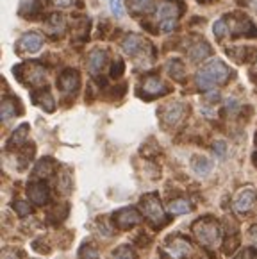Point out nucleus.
<instances>
[{"mask_svg":"<svg viewBox=\"0 0 257 259\" xmlns=\"http://www.w3.org/2000/svg\"><path fill=\"white\" fill-rule=\"evenodd\" d=\"M231 75L227 65L222 59H211L207 65H204L197 72V86L200 90H211L215 88L216 84H225Z\"/></svg>","mask_w":257,"mask_h":259,"instance_id":"1","label":"nucleus"},{"mask_svg":"<svg viewBox=\"0 0 257 259\" xmlns=\"http://www.w3.org/2000/svg\"><path fill=\"white\" fill-rule=\"evenodd\" d=\"M193 234L198 238V241L207 247H215L222 240V229H220L218 222L212 218H200L193 224L191 227Z\"/></svg>","mask_w":257,"mask_h":259,"instance_id":"2","label":"nucleus"},{"mask_svg":"<svg viewBox=\"0 0 257 259\" xmlns=\"http://www.w3.org/2000/svg\"><path fill=\"white\" fill-rule=\"evenodd\" d=\"M141 209H143L145 217L155 225V227H161V225L166 224V217H164L163 206H161V200H159L157 193H147L140 202Z\"/></svg>","mask_w":257,"mask_h":259,"instance_id":"3","label":"nucleus"},{"mask_svg":"<svg viewBox=\"0 0 257 259\" xmlns=\"http://www.w3.org/2000/svg\"><path fill=\"white\" fill-rule=\"evenodd\" d=\"M182 11H179V8L175 6V2L168 0L157 8V22L161 25V31L163 32H172L177 25V18Z\"/></svg>","mask_w":257,"mask_h":259,"instance_id":"4","label":"nucleus"},{"mask_svg":"<svg viewBox=\"0 0 257 259\" xmlns=\"http://www.w3.org/2000/svg\"><path fill=\"white\" fill-rule=\"evenodd\" d=\"M15 75H18L22 82L30 84V86H39L45 80V70L39 65L15 66Z\"/></svg>","mask_w":257,"mask_h":259,"instance_id":"5","label":"nucleus"},{"mask_svg":"<svg viewBox=\"0 0 257 259\" xmlns=\"http://www.w3.org/2000/svg\"><path fill=\"white\" fill-rule=\"evenodd\" d=\"M114 218V225L120 229H131L134 225H138L141 222V214L138 209L134 207H123V209H118L116 213L113 214Z\"/></svg>","mask_w":257,"mask_h":259,"instance_id":"6","label":"nucleus"},{"mask_svg":"<svg viewBox=\"0 0 257 259\" xmlns=\"http://www.w3.org/2000/svg\"><path fill=\"white\" fill-rule=\"evenodd\" d=\"M41 47H43L41 36L36 34V32H27V34H23L22 38H20L16 49H18L20 56H30V54L39 52Z\"/></svg>","mask_w":257,"mask_h":259,"instance_id":"7","label":"nucleus"},{"mask_svg":"<svg viewBox=\"0 0 257 259\" xmlns=\"http://www.w3.org/2000/svg\"><path fill=\"white\" fill-rule=\"evenodd\" d=\"M166 252L174 259H184L191 252V243L182 236H174L166 241Z\"/></svg>","mask_w":257,"mask_h":259,"instance_id":"8","label":"nucleus"},{"mask_svg":"<svg viewBox=\"0 0 257 259\" xmlns=\"http://www.w3.org/2000/svg\"><path fill=\"white\" fill-rule=\"evenodd\" d=\"M79 72H75L72 68L64 70L59 75V79H57V86H59V90L63 93H75L77 88H79Z\"/></svg>","mask_w":257,"mask_h":259,"instance_id":"9","label":"nucleus"},{"mask_svg":"<svg viewBox=\"0 0 257 259\" xmlns=\"http://www.w3.org/2000/svg\"><path fill=\"white\" fill-rule=\"evenodd\" d=\"M27 195H29L30 202L36 204V206H45L47 200H49V186L41 181H36V183H30L27 186Z\"/></svg>","mask_w":257,"mask_h":259,"instance_id":"10","label":"nucleus"},{"mask_svg":"<svg viewBox=\"0 0 257 259\" xmlns=\"http://www.w3.org/2000/svg\"><path fill=\"white\" fill-rule=\"evenodd\" d=\"M255 200H257L255 191H253L252 188H245V190H241L238 195H236L234 209L238 211V213H246V211H250L253 207Z\"/></svg>","mask_w":257,"mask_h":259,"instance_id":"11","label":"nucleus"},{"mask_svg":"<svg viewBox=\"0 0 257 259\" xmlns=\"http://www.w3.org/2000/svg\"><path fill=\"white\" fill-rule=\"evenodd\" d=\"M184 113H186V107H184V104H181V102H172V104H168L166 107L163 109V122L166 123V125H170V127H174V125H177L179 122L182 120V116H184Z\"/></svg>","mask_w":257,"mask_h":259,"instance_id":"12","label":"nucleus"},{"mask_svg":"<svg viewBox=\"0 0 257 259\" xmlns=\"http://www.w3.org/2000/svg\"><path fill=\"white\" fill-rule=\"evenodd\" d=\"M143 92L148 95V99L152 97H157V95H164L168 92V88L164 86V82L159 77L152 75V77H147L143 80Z\"/></svg>","mask_w":257,"mask_h":259,"instance_id":"13","label":"nucleus"},{"mask_svg":"<svg viewBox=\"0 0 257 259\" xmlns=\"http://www.w3.org/2000/svg\"><path fill=\"white\" fill-rule=\"evenodd\" d=\"M104 65H106V54L102 50H93L88 57V70L91 72V75H99Z\"/></svg>","mask_w":257,"mask_h":259,"instance_id":"14","label":"nucleus"},{"mask_svg":"<svg viewBox=\"0 0 257 259\" xmlns=\"http://www.w3.org/2000/svg\"><path fill=\"white\" fill-rule=\"evenodd\" d=\"M143 38L138 34H128L127 38L123 39V43H121V47H123V52L127 54V56H138V54L141 52V49H143Z\"/></svg>","mask_w":257,"mask_h":259,"instance_id":"15","label":"nucleus"},{"mask_svg":"<svg viewBox=\"0 0 257 259\" xmlns=\"http://www.w3.org/2000/svg\"><path fill=\"white\" fill-rule=\"evenodd\" d=\"M191 168H193V171H195L197 176L204 177L212 170V163H211V159H209V157H205V156H195L191 159Z\"/></svg>","mask_w":257,"mask_h":259,"instance_id":"16","label":"nucleus"},{"mask_svg":"<svg viewBox=\"0 0 257 259\" xmlns=\"http://www.w3.org/2000/svg\"><path fill=\"white\" fill-rule=\"evenodd\" d=\"M54 168H56L54 159H50V157H43V159L36 164L34 177H38V179H47V177H50L54 174Z\"/></svg>","mask_w":257,"mask_h":259,"instance_id":"17","label":"nucleus"},{"mask_svg":"<svg viewBox=\"0 0 257 259\" xmlns=\"http://www.w3.org/2000/svg\"><path fill=\"white\" fill-rule=\"evenodd\" d=\"M32 100H34L36 106L43 107V109L49 111V113H52L54 107H56V102H54V99L49 93V90H43V92L34 93V95H32Z\"/></svg>","mask_w":257,"mask_h":259,"instance_id":"18","label":"nucleus"},{"mask_svg":"<svg viewBox=\"0 0 257 259\" xmlns=\"http://www.w3.org/2000/svg\"><path fill=\"white\" fill-rule=\"evenodd\" d=\"M209 54H211V47L205 41L195 43V45L189 49V57H191L193 61H202V59L209 57Z\"/></svg>","mask_w":257,"mask_h":259,"instance_id":"19","label":"nucleus"},{"mask_svg":"<svg viewBox=\"0 0 257 259\" xmlns=\"http://www.w3.org/2000/svg\"><path fill=\"white\" fill-rule=\"evenodd\" d=\"M27 134H29V125L27 123H22L18 129L13 133L11 140L8 141V149H13V147H20L23 141L27 140Z\"/></svg>","mask_w":257,"mask_h":259,"instance_id":"20","label":"nucleus"},{"mask_svg":"<svg viewBox=\"0 0 257 259\" xmlns=\"http://www.w3.org/2000/svg\"><path fill=\"white\" fill-rule=\"evenodd\" d=\"M168 211H170L172 214H186L191 211V204H189V200H186V198H175V200H172V202L168 204Z\"/></svg>","mask_w":257,"mask_h":259,"instance_id":"21","label":"nucleus"},{"mask_svg":"<svg viewBox=\"0 0 257 259\" xmlns=\"http://www.w3.org/2000/svg\"><path fill=\"white\" fill-rule=\"evenodd\" d=\"M16 106H18V102L15 99H4V102H2V120L4 122H9L13 116H16V113H20Z\"/></svg>","mask_w":257,"mask_h":259,"instance_id":"22","label":"nucleus"},{"mask_svg":"<svg viewBox=\"0 0 257 259\" xmlns=\"http://www.w3.org/2000/svg\"><path fill=\"white\" fill-rule=\"evenodd\" d=\"M39 6H41L39 0H20V15L32 16L39 11Z\"/></svg>","mask_w":257,"mask_h":259,"instance_id":"23","label":"nucleus"},{"mask_svg":"<svg viewBox=\"0 0 257 259\" xmlns=\"http://www.w3.org/2000/svg\"><path fill=\"white\" fill-rule=\"evenodd\" d=\"M155 0H128V8L134 13H148L154 9Z\"/></svg>","mask_w":257,"mask_h":259,"instance_id":"24","label":"nucleus"},{"mask_svg":"<svg viewBox=\"0 0 257 259\" xmlns=\"http://www.w3.org/2000/svg\"><path fill=\"white\" fill-rule=\"evenodd\" d=\"M168 73H170L175 80H182V79H184V75H186L184 65H182L179 59H174V61L168 63Z\"/></svg>","mask_w":257,"mask_h":259,"instance_id":"25","label":"nucleus"},{"mask_svg":"<svg viewBox=\"0 0 257 259\" xmlns=\"http://www.w3.org/2000/svg\"><path fill=\"white\" fill-rule=\"evenodd\" d=\"M47 31L54 32V34H61L64 31V22L63 18H59V15H52L47 23Z\"/></svg>","mask_w":257,"mask_h":259,"instance_id":"26","label":"nucleus"},{"mask_svg":"<svg viewBox=\"0 0 257 259\" xmlns=\"http://www.w3.org/2000/svg\"><path fill=\"white\" fill-rule=\"evenodd\" d=\"M113 259H136V252L127 245H123V247H118L113 252Z\"/></svg>","mask_w":257,"mask_h":259,"instance_id":"27","label":"nucleus"},{"mask_svg":"<svg viewBox=\"0 0 257 259\" xmlns=\"http://www.w3.org/2000/svg\"><path fill=\"white\" fill-rule=\"evenodd\" d=\"M212 32H215V36H216V38H220V39H222L223 36H225V34H227V32H229L227 20H225V18H220V20H216V22H215V25H212Z\"/></svg>","mask_w":257,"mask_h":259,"instance_id":"28","label":"nucleus"},{"mask_svg":"<svg viewBox=\"0 0 257 259\" xmlns=\"http://www.w3.org/2000/svg\"><path fill=\"white\" fill-rule=\"evenodd\" d=\"M79 255L82 259H99V252H97L95 247H91V245H84V247L80 248Z\"/></svg>","mask_w":257,"mask_h":259,"instance_id":"29","label":"nucleus"},{"mask_svg":"<svg viewBox=\"0 0 257 259\" xmlns=\"http://www.w3.org/2000/svg\"><path fill=\"white\" fill-rule=\"evenodd\" d=\"M107 4H109L111 11L116 18H121L123 16V2L121 0H107Z\"/></svg>","mask_w":257,"mask_h":259,"instance_id":"30","label":"nucleus"},{"mask_svg":"<svg viewBox=\"0 0 257 259\" xmlns=\"http://www.w3.org/2000/svg\"><path fill=\"white\" fill-rule=\"evenodd\" d=\"M13 207H15V211L18 213V217H27V214H30V206L27 202H23V200H16L15 204H13Z\"/></svg>","mask_w":257,"mask_h":259,"instance_id":"31","label":"nucleus"},{"mask_svg":"<svg viewBox=\"0 0 257 259\" xmlns=\"http://www.w3.org/2000/svg\"><path fill=\"white\" fill-rule=\"evenodd\" d=\"M212 150H215V154L220 157V159H223L225 157V154H227V143L225 141H215V145H212Z\"/></svg>","mask_w":257,"mask_h":259,"instance_id":"32","label":"nucleus"},{"mask_svg":"<svg viewBox=\"0 0 257 259\" xmlns=\"http://www.w3.org/2000/svg\"><path fill=\"white\" fill-rule=\"evenodd\" d=\"M121 73H123V61L121 59H116V61L113 63V68H111V77H120Z\"/></svg>","mask_w":257,"mask_h":259,"instance_id":"33","label":"nucleus"},{"mask_svg":"<svg viewBox=\"0 0 257 259\" xmlns=\"http://www.w3.org/2000/svg\"><path fill=\"white\" fill-rule=\"evenodd\" d=\"M43 243V238H38V240H34L32 241V248H34L36 252H41V254H49L50 252V248H49V245H41Z\"/></svg>","mask_w":257,"mask_h":259,"instance_id":"34","label":"nucleus"},{"mask_svg":"<svg viewBox=\"0 0 257 259\" xmlns=\"http://www.w3.org/2000/svg\"><path fill=\"white\" fill-rule=\"evenodd\" d=\"M238 259H257V250H252V248H248V250L241 252V254L238 255Z\"/></svg>","mask_w":257,"mask_h":259,"instance_id":"35","label":"nucleus"},{"mask_svg":"<svg viewBox=\"0 0 257 259\" xmlns=\"http://www.w3.org/2000/svg\"><path fill=\"white\" fill-rule=\"evenodd\" d=\"M52 4L56 8H70L73 4V0H52Z\"/></svg>","mask_w":257,"mask_h":259,"instance_id":"36","label":"nucleus"},{"mask_svg":"<svg viewBox=\"0 0 257 259\" xmlns=\"http://www.w3.org/2000/svg\"><path fill=\"white\" fill-rule=\"evenodd\" d=\"M248 234H250V240H252L253 243L257 245V225H253V227H250Z\"/></svg>","mask_w":257,"mask_h":259,"instance_id":"37","label":"nucleus"},{"mask_svg":"<svg viewBox=\"0 0 257 259\" xmlns=\"http://www.w3.org/2000/svg\"><path fill=\"white\" fill-rule=\"evenodd\" d=\"M207 100H209V102H218V100H220V93L218 92L207 93Z\"/></svg>","mask_w":257,"mask_h":259,"instance_id":"38","label":"nucleus"},{"mask_svg":"<svg viewBox=\"0 0 257 259\" xmlns=\"http://www.w3.org/2000/svg\"><path fill=\"white\" fill-rule=\"evenodd\" d=\"M2 259H18V257H16V252H13V250H6L4 254H2Z\"/></svg>","mask_w":257,"mask_h":259,"instance_id":"39","label":"nucleus"},{"mask_svg":"<svg viewBox=\"0 0 257 259\" xmlns=\"http://www.w3.org/2000/svg\"><path fill=\"white\" fill-rule=\"evenodd\" d=\"M253 161H255V164H257V156H255V157H253Z\"/></svg>","mask_w":257,"mask_h":259,"instance_id":"40","label":"nucleus"},{"mask_svg":"<svg viewBox=\"0 0 257 259\" xmlns=\"http://www.w3.org/2000/svg\"><path fill=\"white\" fill-rule=\"evenodd\" d=\"M255 145H257V136H255Z\"/></svg>","mask_w":257,"mask_h":259,"instance_id":"41","label":"nucleus"}]
</instances>
